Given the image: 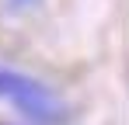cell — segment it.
Wrapping results in <instances>:
<instances>
[{"instance_id":"6da1fadb","label":"cell","mask_w":129,"mask_h":125,"mask_svg":"<svg viewBox=\"0 0 129 125\" xmlns=\"http://www.w3.org/2000/svg\"><path fill=\"white\" fill-rule=\"evenodd\" d=\"M0 97L14 104L24 118L31 122H42V125H52L63 118V104L59 97L45 87V83L31 80L24 73H14V70H0Z\"/></svg>"},{"instance_id":"7a4b0ae2","label":"cell","mask_w":129,"mask_h":125,"mask_svg":"<svg viewBox=\"0 0 129 125\" xmlns=\"http://www.w3.org/2000/svg\"><path fill=\"white\" fill-rule=\"evenodd\" d=\"M14 7H28V4H35V0H11Z\"/></svg>"}]
</instances>
